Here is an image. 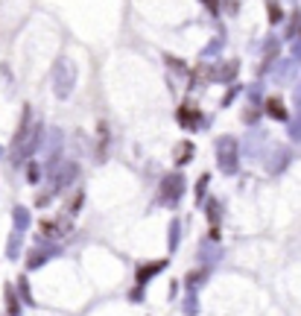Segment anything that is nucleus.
<instances>
[{
    "instance_id": "obj_1",
    "label": "nucleus",
    "mask_w": 301,
    "mask_h": 316,
    "mask_svg": "<svg viewBox=\"0 0 301 316\" xmlns=\"http://www.w3.org/2000/svg\"><path fill=\"white\" fill-rule=\"evenodd\" d=\"M266 108H269V114L278 117V120H284V117H287V111H284V103H281V100H269Z\"/></svg>"
},
{
    "instance_id": "obj_2",
    "label": "nucleus",
    "mask_w": 301,
    "mask_h": 316,
    "mask_svg": "<svg viewBox=\"0 0 301 316\" xmlns=\"http://www.w3.org/2000/svg\"><path fill=\"white\" fill-rule=\"evenodd\" d=\"M178 120H182V123H187V126H193V123L199 120L196 108H190V105H187V108H182V111H178Z\"/></svg>"
}]
</instances>
